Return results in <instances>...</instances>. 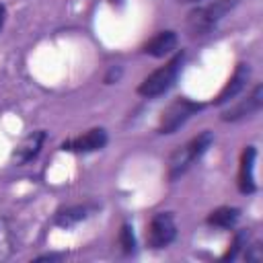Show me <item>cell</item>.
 <instances>
[{"instance_id": "cell-7", "label": "cell", "mask_w": 263, "mask_h": 263, "mask_svg": "<svg viewBox=\"0 0 263 263\" xmlns=\"http://www.w3.org/2000/svg\"><path fill=\"white\" fill-rule=\"evenodd\" d=\"M261 103H263V86L257 84V86L253 88V92H251L247 99H242V101L236 103L234 107L226 109V111L222 113V119H224V121H236V119L249 117V115H253L255 111L261 109Z\"/></svg>"}, {"instance_id": "cell-17", "label": "cell", "mask_w": 263, "mask_h": 263, "mask_svg": "<svg viewBox=\"0 0 263 263\" xmlns=\"http://www.w3.org/2000/svg\"><path fill=\"white\" fill-rule=\"evenodd\" d=\"M4 16H6V8L0 4V31H2V25H4Z\"/></svg>"}, {"instance_id": "cell-9", "label": "cell", "mask_w": 263, "mask_h": 263, "mask_svg": "<svg viewBox=\"0 0 263 263\" xmlns=\"http://www.w3.org/2000/svg\"><path fill=\"white\" fill-rule=\"evenodd\" d=\"M255 158L257 150L255 146H247L240 154V166H238V189L242 193H253L257 189L255 185Z\"/></svg>"}, {"instance_id": "cell-8", "label": "cell", "mask_w": 263, "mask_h": 263, "mask_svg": "<svg viewBox=\"0 0 263 263\" xmlns=\"http://www.w3.org/2000/svg\"><path fill=\"white\" fill-rule=\"evenodd\" d=\"M43 142H45V132H43V129L31 132L29 136H25V138L16 144V148H14V152H12V160H14L16 164H27L29 160H33V158L39 154Z\"/></svg>"}, {"instance_id": "cell-6", "label": "cell", "mask_w": 263, "mask_h": 263, "mask_svg": "<svg viewBox=\"0 0 263 263\" xmlns=\"http://www.w3.org/2000/svg\"><path fill=\"white\" fill-rule=\"evenodd\" d=\"M105 144H107V132L103 127H92V129L84 132L82 136H76L72 140H66L62 144V150L64 152L68 150V152H78V154L82 152V154H86V152L101 150Z\"/></svg>"}, {"instance_id": "cell-13", "label": "cell", "mask_w": 263, "mask_h": 263, "mask_svg": "<svg viewBox=\"0 0 263 263\" xmlns=\"http://www.w3.org/2000/svg\"><path fill=\"white\" fill-rule=\"evenodd\" d=\"M86 216H88V208H86V205L66 208V210H60V212L55 214V224L62 226V228H68V226L78 224V222L84 220Z\"/></svg>"}, {"instance_id": "cell-15", "label": "cell", "mask_w": 263, "mask_h": 263, "mask_svg": "<svg viewBox=\"0 0 263 263\" xmlns=\"http://www.w3.org/2000/svg\"><path fill=\"white\" fill-rule=\"evenodd\" d=\"M12 251H14V247H12V234L6 228V224L0 222V259L10 257Z\"/></svg>"}, {"instance_id": "cell-11", "label": "cell", "mask_w": 263, "mask_h": 263, "mask_svg": "<svg viewBox=\"0 0 263 263\" xmlns=\"http://www.w3.org/2000/svg\"><path fill=\"white\" fill-rule=\"evenodd\" d=\"M175 47H177V33L175 31H160L144 45V53H148L152 58H164Z\"/></svg>"}, {"instance_id": "cell-14", "label": "cell", "mask_w": 263, "mask_h": 263, "mask_svg": "<svg viewBox=\"0 0 263 263\" xmlns=\"http://www.w3.org/2000/svg\"><path fill=\"white\" fill-rule=\"evenodd\" d=\"M119 245H121V251L125 255L134 253L136 249V238H134V232H132V226L129 224H123L121 230H119Z\"/></svg>"}, {"instance_id": "cell-12", "label": "cell", "mask_w": 263, "mask_h": 263, "mask_svg": "<svg viewBox=\"0 0 263 263\" xmlns=\"http://www.w3.org/2000/svg\"><path fill=\"white\" fill-rule=\"evenodd\" d=\"M238 216H240V210H238V208L224 205V208L214 210V212L208 216V224L218 226V228H232V226L236 224Z\"/></svg>"}, {"instance_id": "cell-4", "label": "cell", "mask_w": 263, "mask_h": 263, "mask_svg": "<svg viewBox=\"0 0 263 263\" xmlns=\"http://www.w3.org/2000/svg\"><path fill=\"white\" fill-rule=\"evenodd\" d=\"M203 105L201 103H195L191 99H175L160 115V121H158V134H175L191 115H195Z\"/></svg>"}, {"instance_id": "cell-2", "label": "cell", "mask_w": 263, "mask_h": 263, "mask_svg": "<svg viewBox=\"0 0 263 263\" xmlns=\"http://www.w3.org/2000/svg\"><path fill=\"white\" fill-rule=\"evenodd\" d=\"M212 142H214V134L212 132H201L199 136L191 138L185 146H179L171 154V158H168V179L175 181L177 177H181L183 173H187V168L197 158L203 156V152L212 146Z\"/></svg>"}, {"instance_id": "cell-10", "label": "cell", "mask_w": 263, "mask_h": 263, "mask_svg": "<svg viewBox=\"0 0 263 263\" xmlns=\"http://www.w3.org/2000/svg\"><path fill=\"white\" fill-rule=\"evenodd\" d=\"M249 76H251V68H249V64H238L236 70H234V74L230 76V80L226 82V86L220 90V95L216 97L214 103H216V105H224V103H228L230 99H234V97L245 88Z\"/></svg>"}, {"instance_id": "cell-16", "label": "cell", "mask_w": 263, "mask_h": 263, "mask_svg": "<svg viewBox=\"0 0 263 263\" xmlns=\"http://www.w3.org/2000/svg\"><path fill=\"white\" fill-rule=\"evenodd\" d=\"M232 249H228V253L224 255V259H234L236 257V253L242 249V247H247V230H240V232H236V236H234V240H232V245H230Z\"/></svg>"}, {"instance_id": "cell-18", "label": "cell", "mask_w": 263, "mask_h": 263, "mask_svg": "<svg viewBox=\"0 0 263 263\" xmlns=\"http://www.w3.org/2000/svg\"><path fill=\"white\" fill-rule=\"evenodd\" d=\"M177 2H183V4H189V2H197V0H177Z\"/></svg>"}, {"instance_id": "cell-5", "label": "cell", "mask_w": 263, "mask_h": 263, "mask_svg": "<svg viewBox=\"0 0 263 263\" xmlns=\"http://www.w3.org/2000/svg\"><path fill=\"white\" fill-rule=\"evenodd\" d=\"M177 236V224L173 214L168 212H158L152 216L146 232V240L150 249H164L168 247Z\"/></svg>"}, {"instance_id": "cell-3", "label": "cell", "mask_w": 263, "mask_h": 263, "mask_svg": "<svg viewBox=\"0 0 263 263\" xmlns=\"http://www.w3.org/2000/svg\"><path fill=\"white\" fill-rule=\"evenodd\" d=\"M181 64H183V53H177L173 60H168L164 66H160L158 70H154L152 74H148L140 86H138V95L146 97V99H152V97H158V95H164L177 80L179 76V70H181Z\"/></svg>"}, {"instance_id": "cell-1", "label": "cell", "mask_w": 263, "mask_h": 263, "mask_svg": "<svg viewBox=\"0 0 263 263\" xmlns=\"http://www.w3.org/2000/svg\"><path fill=\"white\" fill-rule=\"evenodd\" d=\"M236 4H238V0H216V2H210L205 6L193 8L187 14V23H185L187 25V33L191 37L208 35Z\"/></svg>"}]
</instances>
